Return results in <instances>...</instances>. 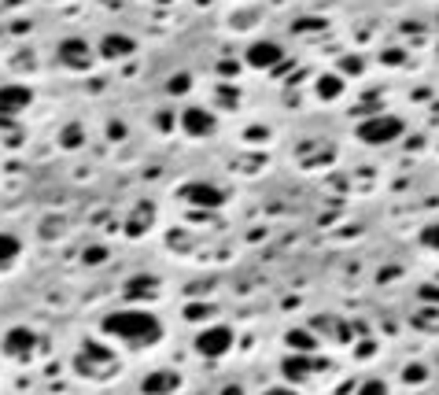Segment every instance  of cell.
Listing matches in <instances>:
<instances>
[{
	"label": "cell",
	"instance_id": "23",
	"mask_svg": "<svg viewBox=\"0 0 439 395\" xmlns=\"http://www.w3.org/2000/svg\"><path fill=\"white\" fill-rule=\"evenodd\" d=\"M262 395H296L292 388H270V391H262Z\"/></svg>",
	"mask_w": 439,
	"mask_h": 395
},
{
	"label": "cell",
	"instance_id": "12",
	"mask_svg": "<svg viewBox=\"0 0 439 395\" xmlns=\"http://www.w3.org/2000/svg\"><path fill=\"white\" fill-rule=\"evenodd\" d=\"M173 388H178V373H151V377L144 381V391L148 395H166V391H173Z\"/></svg>",
	"mask_w": 439,
	"mask_h": 395
},
{
	"label": "cell",
	"instance_id": "18",
	"mask_svg": "<svg viewBox=\"0 0 439 395\" xmlns=\"http://www.w3.org/2000/svg\"><path fill=\"white\" fill-rule=\"evenodd\" d=\"M421 244H425V248H432V251H439V222H435V226H428V229L421 233Z\"/></svg>",
	"mask_w": 439,
	"mask_h": 395
},
{
	"label": "cell",
	"instance_id": "19",
	"mask_svg": "<svg viewBox=\"0 0 439 395\" xmlns=\"http://www.w3.org/2000/svg\"><path fill=\"white\" fill-rule=\"evenodd\" d=\"M358 395H384V384H380V381H369V384H365Z\"/></svg>",
	"mask_w": 439,
	"mask_h": 395
},
{
	"label": "cell",
	"instance_id": "7",
	"mask_svg": "<svg viewBox=\"0 0 439 395\" xmlns=\"http://www.w3.org/2000/svg\"><path fill=\"white\" fill-rule=\"evenodd\" d=\"M181 196H185L188 204H196V207H218V204L226 200V192L214 189V185H207V181H192V185H185Z\"/></svg>",
	"mask_w": 439,
	"mask_h": 395
},
{
	"label": "cell",
	"instance_id": "8",
	"mask_svg": "<svg viewBox=\"0 0 439 395\" xmlns=\"http://www.w3.org/2000/svg\"><path fill=\"white\" fill-rule=\"evenodd\" d=\"M34 344H37V336L30 333L26 325H15V329H8V336H4V351H8L11 359H30Z\"/></svg>",
	"mask_w": 439,
	"mask_h": 395
},
{
	"label": "cell",
	"instance_id": "1",
	"mask_svg": "<svg viewBox=\"0 0 439 395\" xmlns=\"http://www.w3.org/2000/svg\"><path fill=\"white\" fill-rule=\"evenodd\" d=\"M104 333L129 347H151L163 340V321L151 311H115L104 318Z\"/></svg>",
	"mask_w": 439,
	"mask_h": 395
},
{
	"label": "cell",
	"instance_id": "20",
	"mask_svg": "<svg viewBox=\"0 0 439 395\" xmlns=\"http://www.w3.org/2000/svg\"><path fill=\"white\" fill-rule=\"evenodd\" d=\"M406 381H425V366H410L406 369Z\"/></svg>",
	"mask_w": 439,
	"mask_h": 395
},
{
	"label": "cell",
	"instance_id": "11",
	"mask_svg": "<svg viewBox=\"0 0 439 395\" xmlns=\"http://www.w3.org/2000/svg\"><path fill=\"white\" fill-rule=\"evenodd\" d=\"M115 362V355L107 347H100V344H85V351L78 355V369L81 373H93L96 366H111Z\"/></svg>",
	"mask_w": 439,
	"mask_h": 395
},
{
	"label": "cell",
	"instance_id": "22",
	"mask_svg": "<svg viewBox=\"0 0 439 395\" xmlns=\"http://www.w3.org/2000/svg\"><path fill=\"white\" fill-rule=\"evenodd\" d=\"M207 314V306H188V318H196V321H200Z\"/></svg>",
	"mask_w": 439,
	"mask_h": 395
},
{
	"label": "cell",
	"instance_id": "17",
	"mask_svg": "<svg viewBox=\"0 0 439 395\" xmlns=\"http://www.w3.org/2000/svg\"><path fill=\"white\" fill-rule=\"evenodd\" d=\"M288 344H292V351H314L318 347L311 333H288Z\"/></svg>",
	"mask_w": 439,
	"mask_h": 395
},
{
	"label": "cell",
	"instance_id": "15",
	"mask_svg": "<svg viewBox=\"0 0 439 395\" xmlns=\"http://www.w3.org/2000/svg\"><path fill=\"white\" fill-rule=\"evenodd\" d=\"M126 296L129 299H144V296H156V277H133L126 284Z\"/></svg>",
	"mask_w": 439,
	"mask_h": 395
},
{
	"label": "cell",
	"instance_id": "6",
	"mask_svg": "<svg viewBox=\"0 0 439 395\" xmlns=\"http://www.w3.org/2000/svg\"><path fill=\"white\" fill-rule=\"evenodd\" d=\"M30 107V89L26 85H0V115H19Z\"/></svg>",
	"mask_w": 439,
	"mask_h": 395
},
{
	"label": "cell",
	"instance_id": "3",
	"mask_svg": "<svg viewBox=\"0 0 439 395\" xmlns=\"http://www.w3.org/2000/svg\"><path fill=\"white\" fill-rule=\"evenodd\" d=\"M229 347H233V329L229 325H211L196 336V351H200L203 359H222Z\"/></svg>",
	"mask_w": 439,
	"mask_h": 395
},
{
	"label": "cell",
	"instance_id": "5",
	"mask_svg": "<svg viewBox=\"0 0 439 395\" xmlns=\"http://www.w3.org/2000/svg\"><path fill=\"white\" fill-rule=\"evenodd\" d=\"M181 129L188 137H207V134H214V115L203 111V107H185L181 111Z\"/></svg>",
	"mask_w": 439,
	"mask_h": 395
},
{
	"label": "cell",
	"instance_id": "13",
	"mask_svg": "<svg viewBox=\"0 0 439 395\" xmlns=\"http://www.w3.org/2000/svg\"><path fill=\"white\" fill-rule=\"evenodd\" d=\"M343 89H347V81H343L340 74H321V78H318V96H321V100H340Z\"/></svg>",
	"mask_w": 439,
	"mask_h": 395
},
{
	"label": "cell",
	"instance_id": "10",
	"mask_svg": "<svg viewBox=\"0 0 439 395\" xmlns=\"http://www.w3.org/2000/svg\"><path fill=\"white\" fill-rule=\"evenodd\" d=\"M100 52H104V59H122L129 52H137V41L129 37V34H107L100 41Z\"/></svg>",
	"mask_w": 439,
	"mask_h": 395
},
{
	"label": "cell",
	"instance_id": "24",
	"mask_svg": "<svg viewBox=\"0 0 439 395\" xmlns=\"http://www.w3.org/2000/svg\"><path fill=\"white\" fill-rule=\"evenodd\" d=\"M421 296H425V299H439V289H425Z\"/></svg>",
	"mask_w": 439,
	"mask_h": 395
},
{
	"label": "cell",
	"instance_id": "14",
	"mask_svg": "<svg viewBox=\"0 0 439 395\" xmlns=\"http://www.w3.org/2000/svg\"><path fill=\"white\" fill-rule=\"evenodd\" d=\"M19 251H23V240H19L15 233H4V229H0V266L15 262V259H19Z\"/></svg>",
	"mask_w": 439,
	"mask_h": 395
},
{
	"label": "cell",
	"instance_id": "9",
	"mask_svg": "<svg viewBox=\"0 0 439 395\" xmlns=\"http://www.w3.org/2000/svg\"><path fill=\"white\" fill-rule=\"evenodd\" d=\"M284 59V52H281V45L277 41H255V45L248 49V63L251 67H277V63Z\"/></svg>",
	"mask_w": 439,
	"mask_h": 395
},
{
	"label": "cell",
	"instance_id": "16",
	"mask_svg": "<svg viewBox=\"0 0 439 395\" xmlns=\"http://www.w3.org/2000/svg\"><path fill=\"white\" fill-rule=\"evenodd\" d=\"M306 373H314V362H306V359H284V377H288V381H306Z\"/></svg>",
	"mask_w": 439,
	"mask_h": 395
},
{
	"label": "cell",
	"instance_id": "2",
	"mask_svg": "<svg viewBox=\"0 0 439 395\" xmlns=\"http://www.w3.org/2000/svg\"><path fill=\"white\" fill-rule=\"evenodd\" d=\"M403 129H406V122L399 115H373V119L358 122V141H365V144H391V141L403 137Z\"/></svg>",
	"mask_w": 439,
	"mask_h": 395
},
{
	"label": "cell",
	"instance_id": "21",
	"mask_svg": "<svg viewBox=\"0 0 439 395\" xmlns=\"http://www.w3.org/2000/svg\"><path fill=\"white\" fill-rule=\"evenodd\" d=\"M85 262H104V248H93V251H85Z\"/></svg>",
	"mask_w": 439,
	"mask_h": 395
},
{
	"label": "cell",
	"instance_id": "4",
	"mask_svg": "<svg viewBox=\"0 0 439 395\" xmlns=\"http://www.w3.org/2000/svg\"><path fill=\"white\" fill-rule=\"evenodd\" d=\"M56 56H59L63 67H71V71H85V67L93 63V49H89V41H81V37H67V41H59Z\"/></svg>",
	"mask_w": 439,
	"mask_h": 395
}]
</instances>
